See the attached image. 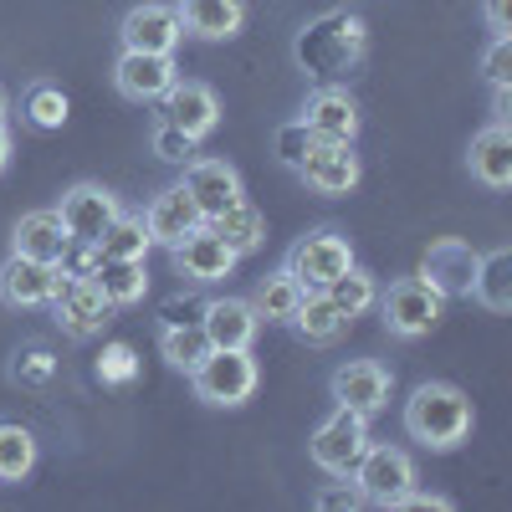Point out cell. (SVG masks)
<instances>
[{
  "label": "cell",
  "mask_w": 512,
  "mask_h": 512,
  "mask_svg": "<svg viewBox=\"0 0 512 512\" xmlns=\"http://www.w3.org/2000/svg\"><path fill=\"white\" fill-rule=\"evenodd\" d=\"M67 113H72V103H67V93L57 88V82H31L26 98H21V118H26L31 128H41V134L62 128Z\"/></svg>",
  "instance_id": "34"
},
{
  "label": "cell",
  "mask_w": 512,
  "mask_h": 512,
  "mask_svg": "<svg viewBox=\"0 0 512 512\" xmlns=\"http://www.w3.org/2000/svg\"><path fill=\"white\" fill-rule=\"evenodd\" d=\"M466 164H472V180H482L487 190H507L512 185V134H507L502 118H492L482 134L472 139Z\"/></svg>",
  "instance_id": "24"
},
{
  "label": "cell",
  "mask_w": 512,
  "mask_h": 512,
  "mask_svg": "<svg viewBox=\"0 0 512 512\" xmlns=\"http://www.w3.org/2000/svg\"><path fill=\"white\" fill-rule=\"evenodd\" d=\"M67 246H72V236H67L57 210H26L16 221V236H11V251L36 256V262H52V267L67 256Z\"/></svg>",
  "instance_id": "22"
},
{
  "label": "cell",
  "mask_w": 512,
  "mask_h": 512,
  "mask_svg": "<svg viewBox=\"0 0 512 512\" xmlns=\"http://www.w3.org/2000/svg\"><path fill=\"white\" fill-rule=\"evenodd\" d=\"M313 144H318V139H313V128H308L303 118H292V123H282V128H277V159H282L287 169L303 164Z\"/></svg>",
  "instance_id": "38"
},
{
  "label": "cell",
  "mask_w": 512,
  "mask_h": 512,
  "mask_svg": "<svg viewBox=\"0 0 512 512\" xmlns=\"http://www.w3.org/2000/svg\"><path fill=\"white\" fill-rule=\"evenodd\" d=\"M159 103H164V118L175 123V128H185L195 144H200L205 134H216V123H221V98H216V88L190 82V77L169 82V93H164Z\"/></svg>",
  "instance_id": "15"
},
{
  "label": "cell",
  "mask_w": 512,
  "mask_h": 512,
  "mask_svg": "<svg viewBox=\"0 0 512 512\" xmlns=\"http://www.w3.org/2000/svg\"><path fill=\"white\" fill-rule=\"evenodd\" d=\"M303 282H297L287 267H277V272H267L262 282H256V292H251V308H256V318L262 323H292V313H297V303H303Z\"/></svg>",
  "instance_id": "26"
},
{
  "label": "cell",
  "mask_w": 512,
  "mask_h": 512,
  "mask_svg": "<svg viewBox=\"0 0 512 512\" xmlns=\"http://www.w3.org/2000/svg\"><path fill=\"white\" fill-rule=\"evenodd\" d=\"M118 195L113 190H103V185H72L67 195H62V205H57V216H62V226H67V236L72 241H93L98 246V236L113 226V216H118Z\"/></svg>",
  "instance_id": "14"
},
{
  "label": "cell",
  "mask_w": 512,
  "mask_h": 512,
  "mask_svg": "<svg viewBox=\"0 0 512 512\" xmlns=\"http://www.w3.org/2000/svg\"><path fill=\"white\" fill-rule=\"evenodd\" d=\"M482 21L492 36H507L512 31V0H482Z\"/></svg>",
  "instance_id": "42"
},
{
  "label": "cell",
  "mask_w": 512,
  "mask_h": 512,
  "mask_svg": "<svg viewBox=\"0 0 512 512\" xmlns=\"http://www.w3.org/2000/svg\"><path fill=\"white\" fill-rule=\"evenodd\" d=\"M149 226L144 216H128V210H118L113 226L98 236V251H103V262H144L149 256Z\"/></svg>",
  "instance_id": "30"
},
{
  "label": "cell",
  "mask_w": 512,
  "mask_h": 512,
  "mask_svg": "<svg viewBox=\"0 0 512 512\" xmlns=\"http://www.w3.org/2000/svg\"><path fill=\"white\" fill-rule=\"evenodd\" d=\"M180 185L190 190V200L200 205V216H205V221H210V216H221V210H231L236 200H246L236 164H226V159H190Z\"/></svg>",
  "instance_id": "19"
},
{
  "label": "cell",
  "mask_w": 512,
  "mask_h": 512,
  "mask_svg": "<svg viewBox=\"0 0 512 512\" xmlns=\"http://www.w3.org/2000/svg\"><path fill=\"white\" fill-rule=\"evenodd\" d=\"M0 123H6V93H0Z\"/></svg>",
  "instance_id": "45"
},
{
  "label": "cell",
  "mask_w": 512,
  "mask_h": 512,
  "mask_svg": "<svg viewBox=\"0 0 512 512\" xmlns=\"http://www.w3.org/2000/svg\"><path fill=\"white\" fill-rule=\"evenodd\" d=\"M169 256H175L180 277H190V282H200V287L231 277V267H236V251H231L216 231H210V226H195L190 236H180L175 246H169Z\"/></svg>",
  "instance_id": "17"
},
{
  "label": "cell",
  "mask_w": 512,
  "mask_h": 512,
  "mask_svg": "<svg viewBox=\"0 0 512 512\" xmlns=\"http://www.w3.org/2000/svg\"><path fill=\"white\" fill-rule=\"evenodd\" d=\"M57 292V267L52 262H36V256L11 251L0 262V303L6 308H47Z\"/></svg>",
  "instance_id": "18"
},
{
  "label": "cell",
  "mask_w": 512,
  "mask_h": 512,
  "mask_svg": "<svg viewBox=\"0 0 512 512\" xmlns=\"http://www.w3.org/2000/svg\"><path fill=\"white\" fill-rule=\"evenodd\" d=\"M118 41H123V52H169L175 57V47L185 41L180 11L164 6V0H144V6H134L118 21Z\"/></svg>",
  "instance_id": "11"
},
{
  "label": "cell",
  "mask_w": 512,
  "mask_h": 512,
  "mask_svg": "<svg viewBox=\"0 0 512 512\" xmlns=\"http://www.w3.org/2000/svg\"><path fill=\"white\" fill-rule=\"evenodd\" d=\"M175 77H180V67H175L169 52H123L113 62V88L128 103H159Z\"/></svg>",
  "instance_id": "12"
},
{
  "label": "cell",
  "mask_w": 512,
  "mask_h": 512,
  "mask_svg": "<svg viewBox=\"0 0 512 512\" xmlns=\"http://www.w3.org/2000/svg\"><path fill=\"white\" fill-rule=\"evenodd\" d=\"M200 328L210 338V349H251L262 318H256L251 297H210L200 313Z\"/></svg>",
  "instance_id": "20"
},
{
  "label": "cell",
  "mask_w": 512,
  "mask_h": 512,
  "mask_svg": "<svg viewBox=\"0 0 512 512\" xmlns=\"http://www.w3.org/2000/svg\"><path fill=\"white\" fill-rule=\"evenodd\" d=\"M477 262H482V251H472V241H461V236H441L425 246L420 256V282H431L446 303L451 297H472V277H477Z\"/></svg>",
  "instance_id": "8"
},
{
  "label": "cell",
  "mask_w": 512,
  "mask_h": 512,
  "mask_svg": "<svg viewBox=\"0 0 512 512\" xmlns=\"http://www.w3.org/2000/svg\"><path fill=\"white\" fill-rule=\"evenodd\" d=\"M395 507H425V512L436 507V512H446V507H451V497H441V492H415V487H410V492H400V497H395Z\"/></svg>",
  "instance_id": "43"
},
{
  "label": "cell",
  "mask_w": 512,
  "mask_h": 512,
  "mask_svg": "<svg viewBox=\"0 0 512 512\" xmlns=\"http://www.w3.org/2000/svg\"><path fill=\"white\" fill-rule=\"evenodd\" d=\"M369 497H364V487L359 482H338V487H318L313 492V507H323V512H354V507H364Z\"/></svg>",
  "instance_id": "39"
},
{
  "label": "cell",
  "mask_w": 512,
  "mask_h": 512,
  "mask_svg": "<svg viewBox=\"0 0 512 512\" xmlns=\"http://www.w3.org/2000/svg\"><path fill=\"white\" fill-rule=\"evenodd\" d=\"M205 303H195V297H169V303L159 308V323H200Z\"/></svg>",
  "instance_id": "41"
},
{
  "label": "cell",
  "mask_w": 512,
  "mask_h": 512,
  "mask_svg": "<svg viewBox=\"0 0 512 512\" xmlns=\"http://www.w3.org/2000/svg\"><path fill=\"white\" fill-rule=\"evenodd\" d=\"M11 164V134H6V123H0V169Z\"/></svg>",
  "instance_id": "44"
},
{
  "label": "cell",
  "mask_w": 512,
  "mask_h": 512,
  "mask_svg": "<svg viewBox=\"0 0 512 512\" xmlns=\"http://www.w3.org/2000/svg\"><path fill=\"white\" fill-rule=\"evenodd\" d=\"M57 379V354L47 344H21L16 359H11V384H21V390H47V384Z\"/></svg>",
  "instance_id": "35"
},
{
  "label": "cell",
  "mask_w": 512,
  "mask_h": 512,
  "mask_svg": "<svg viewBox=\"0 0 512 512\" xmlns=\"http://www.w3.org/2000/svg\"><path fill=\"white\" fill-rule=\"evenodd\" d=\"M52 318L62 323L67 338H98L113 318V303L103 297L98 277H72L57 267V292H52Z\"/></svg>",
  "instance_id": "6"
},
{
  "label": "cell",
  "mask_w": 512,
  "mask_h": 512,
  "mask_svg": "<svg viewBox=\"0 0 512 512\" xmlns=\"http://www.w3.org/2000/svg\"><path fill=\"white\" fill-rule=\"evenodd\" d=\"M482 72H487L492 88H507V77H512V41L507 36H492V47L482 57Z\"/></svg>",
  "instance_id": "40"
},
{
  "label": "cell",
  "mask_w": 512,
  "mask_h": 512,
  "mask_svg": "<svg viewBox=\"0 0 512 512\" xmlns=\"http://www.w3.org/2000/svg\"><path fill=\"white\" fill-rule=\"evenodd\" d=\"M364 47H369V26L359 11H323L297 31L292 57L313 82H338L344 72L359 67Z\"/></svg>",
  "instance_id": "1"
},
{
  "label": "cell",
  "mask_w": 512,
  "mask_h": 512,
  "mask_svg": "<svg viewBox=\"0 0 512 512\" xmlns=\"http://www.w3.org/2000/svg\"><path fill=\"white\" fill-rule=\"evenodd\" d=\"M36 472V436L21 420H0V482H26Z\"/></svg>",
  "instance_id": "33"
},
{
  "label": "cell",
  "mask_w": 512,
  "mask_h": 512,
  "mask_svg": "<svg viewBox=\"0 0 512 512\" xmlns=\"http://www.w3.org/2000/svg\"><path fill=\"white\" fill-rule=\"evenodd\" d=\"M149 149H154L164 164H190V159H195V139L185 134V128H175L169 118H154V128H149Z\"/></svg>",
  "instance_id": "36"
},
{
  "label": "cell",
  "mask_w": 512,
  "mask_h": 512,
  "mask_svg": "<svg viewBox=\"0 0 512 512\" xmlns=\"http://www.w3.org/2000/svg\"><path fill=\"white\" fill-rule=\"evenodd\" d=\"M405 431L425 451H456L466 436H472V400L446 379H425L405 400Z\"/></svg>",
  "instance_id": "2"
},
{
  "label": "cell",
  "mask_w": 512,
  "mask_h": 512,
  "mask_svg": "<svg viewBox=\"0 0 512 512\" xmlns=\"http://www.w3.org/2000/svg\"><path fill=\"white\" fill-rule=\"evenodd\" d=\"M297 180H303L313 195H349L359 185V154H354V144L318 139L308 149V159L297 164Z\"/></svg>",
  "instance_id": "16"
},
{
  "label": "cell",
  "mask_w": 512,
  "mask_h": 512,
  "mask_svg": "<svg viewBox=\"0 0 512 512\" xmlns=\"http://www.w3.org/2000/svg\"><path fill=\"white\" fill-rule=\"evenodd\" d=\"M98 379L103 384H134L139 379V354L128 349V344H108L98 354Z\"/></svg>",
  "instance_id": "37"
},
{
  "label": "cell",
  "mask_w": 512,
  "mask_h": 512,
  "mask_svg": "<svg viewBox=\"0 0 512 512\" xmlns=\"http://www.w3.org/2000/svg\"><path fill=\"white\" fill-rule=\"evenodd\" d=\"M282 267L313 292V287H328L344 267H354V246H349V236H338L333 226H323V231H308L303 241H292Z\"/></svg>",
  "instance_id": "7"
},
{
  "label": "cell",
  "mask_w": 512,
  "mask_h": 512,
  "mask_svg": "<svg viewBox=\"0 0 512 512\" xmlns=\"http://www.w3.org/2000/svg\"><path fill=\"white\" fill-rule=\"evenodd\" d=\"M303 123L313 128V139L354 144L359 139V103L349 98V88H338V82H318L303 103Z\"/></svg>",
  "instance_id": "13"
},
{
  "label": "cell",
  "mask_w": 512,
  "mask_h": 512,
  "mask_svg": "<svg viewBox=\"0 0 512 512\" xmlns=\"http://www.w3.org/2000/svg\"><path fill=\"white\" fill-rule=\"evenodd\" d=\"M323 292H328V303H333L338 313H344V318L354 323V318H364V313L379 303V277H374L369 267H359V262H354V267L338 272Z\"/></svg>",
  "instance_id": "28"
},
{
  "label": "cell",
  "mask_w": 512,
  "mask_h": 512,
  "mask_svg": "<svg viewBox=\"0 0 512 512\" xmlns=\"http://www.w3.org/2000/svg\"><path fill=\"white\" fill-rule=\"evenodd\" d=\"M190 384H195V400L216 405V410H236V405H246L256 395L262 369H256L251 349H210L190 369Z\"/></svg>",
  "instance_id": "3"
},
{
  "label": "cell",
  "mask_w": 512,
  "mask_h": 512,
  "mask_svg": "<svg viewBox=\"0 0 512 512\" xmlns=\"http://www.w3.org/2000/svg\"><path fill=\"white\" fill-rule=\"evenodd\" d=\"M210 231H216L236 256H246V251H256V246H262L267 241V216H262V210H256L251 200H236L231 210H221V216H210L205 221Z\"/></svg>",
  "instance_id": "27"
},
{
  "label": "cell",
  "mask_w": 512,
  "mask_h": 512,
  "mask_svg": "<svg viewBox=\"0 0 512 512\" xmlns=\"http://www.w3.org/2000/svg\"><path fill=\"white\" fill-rule=\"evenodd\" d=\"M93 277H98V287H103V297H108L113 308H134V303H144V297H149L144 262H103Z\"/></svg>",
  "instance_id": "32"
},
{
  "label": "cell",
  "mask_w": 512,
  "mask_h": 512,
  "mask_svg": "<svg viewBox=\"0 0 512 512\" xmlns=\"http://www.w3.org/2000/svg\"><path fill=\"white\" fill-rule=\"evenodd\" d=\"M359 487H364V497L369 502H379V507H395V497L400 492H410L415 487V461L400 451V446H364V456L354 461V472H349Z\"/></svg>",
  "instance_id": "9"
},
{
  "label": "cell",
  "mask_w": 512,
  "mask_h": 512,
  "mask_svg": "<svg viewBox=\"0 0 512 512\" xmlns=\"http://www.w3.org/2000/svg\"><path fill=\"white\" fill-rule=\"evenodd\" d=\"M159 354L169 369H195L205 354H210V338L200 323H159Z\"/></svg>",
  "instance_id": "31"
},
{
  "label": "cell",
  "mask_w": 512,
  "mask_h": 512,
  "mask_svg": "<svg viewBox=\"0 0 512 512\" xmlns=\"http://www.w3.org/2000/svg\"><path fill=\"white\" fill-rule=\"evenodd\" d=\"M390 390H395V379L379 359H349V364L333 369V400L354 415H364V420H374L390 405Z\"/></svg>",
  "instance_id": "10"
},
{
  "label": "cell",
  "mask_w": 512,
  "mask_h": 512,
  "mask_svg": "<svg viewBox=\"0 0 512 512\" xmlns=\"http://www.w3.org/2000/svg\"><path fill=\"white\" fill-rule=\"evenodd\" d=\"M364 446H369V420L344 410V405H338L333 415H323L318 431L308 436V456H313L318 472H328V477H349L354 461L364 456Z\"/></svg>",
  "instance_id": "5"
},
{
  "label": "cell",
  "mask_w": 512,
  "mask_h": 512,
  "mask_svg": "<svg viewBox=\"0 0 512 512\" xmlns=\"http://www.w3.org/2000/svg\"><path fill=\"white\" fill-rule=\"evenodd\" d=\"M374 308H379L384 328H390L395 338H425L446 318V297L431 282H420V277H395L390 287L379 292Z\"/></svg>",
  "instance_id": "4"
},
{
  "label": "cell",
  "mask_w": 512,
  "mask_h": 512,
  "mask_svg": "<svg viewBox=\"0 0 512 512\" xmlns=\"http://www.w3.org/2000/svg\"><path fill=\"white\" fill-rule=\"evenodd\" d=\"M292 328L303 333V344H338V338H344V328H349V318L328 303L323 287H313V292H303V303H297Z\"/></svg>",
  "instance_id": "25"
},
{
  "label": "cell",
  "mask_w": 512,
  "mask_h": 512,
  "mask_svg": "<svg viewBox=\"0 0 512 512\" xmlns=\"http://www.w3.org/2000/svg\"><path fill=\"white\" fill-rule=\"evenodd\" d=\"M472 297L492 313H507L512 308V251L497 246L477 262V277H472Z\"/></svg>",
  "instance_id": "29"
},
{
  "label": "cell",
  "mask_w": 512,
  "mask_h": 512,
  "mask_svg": "<svg viewBox=\"0 0 512 512\" xmlns=\"http://www.w3.org/2000/svg\"><path fill=\"white\" fill-rule=\"evenodd\" d=\"M180 26L200 41H231L246 26V0H180Z\"/></svg>",
  "instance_id": "23"
},
{
  "label": "cell",
  "mask_w": 512,
  "mask_h": 512,
  "mask_svg": "<svg viewBox=\"0 0 512 512\" xmlns=\"http://www.w3.org/2000/svg\"><path fill=\"white\" fill-rule=\"evenodd\" d=\"M144 226H149V241H154V246H175L180 236H190L195 226H205V216H200V205L190 200L185 185H169V190H159V195L149 200Z\"/></svg>",
  "instance_id": "21"
}]
</instances>
